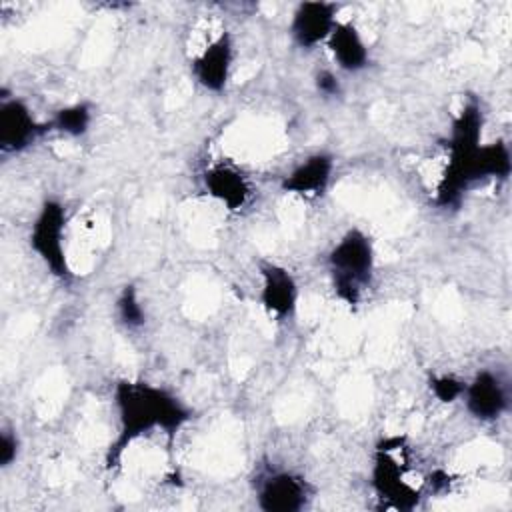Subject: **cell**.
<instances>
[{"label":"cell","mask_w":512,"mask_h":512,"mask_svg":"<svg viewBox=\"0 0 512 512\" xmlns=\"http://www.w3.org/2000/svg\"><path fill=\"white\" fill-rule=\"evenodd\" d=\"M326 46L342 72L356 74L370 66V48L358 26L350 20H338L326 40Z\"/></svg>","instance_id":"cell-14"},{"label":"cell","mask_w":512,"mask_h":512,"mask_svg":"<svg viewBox=\"0 0 512 512\" xmlns=\"http://www.w3.org/2000/svg\"><path fill=\"white\" fill-rule=\"evenodd\" d=\"M314 88L326 100L340 98L342 92H344L340 76L334 70H330V68H322V70H318L314 74Z\"/></svg>","instance_id":"cell-19"},{"label":"cell","mask_w":512,"mask_h":512,"mask_svg":"<svg viewBox=\"0 0 512 512\" xmlns=\"http://www.w3.org/2000/svg\"><path fill=\"white\" fill-rule=\"evenodd\" d=\"M464 402L466 412L478 422H496L508 412L510 396L502 378L490 370H478L464 386V394L460 398Z\"/></svg>","instance_id":"cell-11"},{"label":"cell","mask_w":512,"mask_h":512,"mask_svg":"<svg viewBox=\"0 0 512 512\" xmlns=\"http://www.w3.org/2000/svg\"><path fill=\"white\" fill-rule=\"evenodd\" d=\"M20 456V438L14 430L2 428L0 432V468H10Z\"/></svg>","instance_id":"cell-20"},{"label":"cell","mask_w":512,"mask_h":512,"mask_svg":"<svg viewBox=\"0 0 512 512\" xmlns=\"http://www.w3.org/2000/svg\"><path fill=\"white\" fill-rule=\"evenodd\" d=\"M66 226L68 210L58 198H44L36 208L30 222L28 244L36 258L44 264L50 276L60 282H70L74 278L68 252H66Z\"/></svg>","instance_id":"cell-5"},{"label":"cell","mask_w":512,"mask_h":512,"mask_svg":"<svg viewBox=\"0 0 512 512\" xmlns=\"http://www.w3.org/2000/svg\"><path fill=\"white\" fill-rule=\"evenodd\" d=\"M326 268L334 296L348 308H356L376 272V248L368 232L348 228L328 250Z\"/></svg>","instance_id":"cell-3"},{"label":"cell","mask_w":512,"mask_h":512,"mask_svg":"<svg viewBox=\"0 0 512 512\" xmlns=\"http://www.w3.org/2000/svg\"><path fill=\"white\" fill-rule=\"evenodd\" d=\"M202 186L206 194L228 212H240L252 198V184L248 176L228 160L210 164L202 172Z\"/></svg>","instance_id":"cell-13"},{"label":"cell","mask_w":512,"mask_h":512,"mask_svg":"<svg viewBox=\"0 0 512 512\" xmlns=\"http://www.w3.org/2000/svg\"><path fill=\"white\" fill-rule=\"evenodd\" d=\"M114 314L118 324L124 326L126 330H140L146 326L148 314L134 284H124L120 288L114 300Z\"/></svg>","instance_id":"cell-17"},{"label":"cell","mask_w":512,"mask_h":512,"mask_svg":"<svg viewBox=\"0 0 512 512\" xmlns=\"http://www.w3.org/2000/svg\"><path fill=\"white\" fill-rule=\"evenodd\" d=\"M48 130V122H40L28 102L20 96L0 92V152L20 154L34 146Z\"/></svg>","instance_id":"cell-7"},{"label":"cell","mask_w":512,"mask_h":512,"mask_svg":"<svg viewBox=\"0 0 512 512\" xmlns=\"http://www.w3.org/2000/svg\"><path fill=\"white\" fill-rule=\"evenodd\" d=\"M370 486L388 508L412 510L418 506L422 492L420 486L410 482V446L406 436H384L376 442Z\"/></svg>","instance_id":"cell-4"},{"label":"cell","mask_w":512,"mask_h":512,"mask_svg":"<svg viewBox=\"0 0 512 512\" xmlns=\"http://www.w3.org/2000/svg\"><path fill=\"white\" fill-rule=\"evenodd\" d=\"M112 406L116 412V436L104 458L108 470L122 462L124 452L144 436L154 432L176 434L192 418V408L170 388L134 378H120L112 386Z\"/></svg>","instance_id":"cell-1"},{"label":"cell","mask_w":512,"mask_h":512,"mask_svg":"<svg viewBox=\"0 0 512 512\" xmlns=\"http://www.w3.org/2000/svg\"><path fill=\"white\" fill-rule=\"evenodd\" d=\"M258 278V300L264 312L276 322L292 318L300 300V284L296 276L278 262H260Z\"/></svg>","instance_id":"cell-8"},{"label":"cell","mask_w":512,"mask_h":512,"mask_svg":"<svg viewBox=\"0 0 512 512\" xmlns=\"http://www.w3.org/2000/svg\"><path fill=\"white\" fill-rule=\"evenodd\" d=\"M466 380L458 378L456 374H430L428 376V390L440 404H452L462 398Z\"/></svg>","instance_id":"cell-18"},{"label":"cell","mask_w":512,"mask_h":512,"mask_svg":"<svg viewBox=\"0 0 512 512\" xmlns=\"http://www.w3.org/2000/svg\"><path fill=\"white\" fill-rule=\"evenodd\" d=\"M94 120V108L90 102H72L62 108H58L50 120H48V130L56 132L66 138H80L90 132Z\"/></svg>","instance_id":"cell-16"},{"label":"cell","mask_w":512,"mask_h":512,"mask_svg":"<svg viewBox=\"0 0 512 512\" xmlns=\"http://www.w3.org/2000/svg\"><path fill=\"white\" fill-rule=\"evenodd\" d=\"M336 160L330 152H312L302 158L278 184L280 192L300 198H320L332 184Z\"/></svg>","instance_id":"cell-12"},{"label":"cell","mask_w":512,"mask_h":512,"mask_svg":"<svg viewBox=\"0 0 512 512\" xmlns=\"http://www.w3.org/2000/svg\"><path fill=\"white\" fill-rule=\"evenodd\" d=\"M340 4L324 0H306L300 2L288 24V34L300 50H314L320 44H326L334 26L338 24Z\"/></svg>","instance_id":"cell-9"},{"label":"cell","mask_w":512,"mask_h":512,"mask_svg":"<svg viewBox=\"0 0 512 512\" xmlns=\"http://www.w3.org/2000/svg\"><path fill=\"white\" fill-rule=\"evenodd\" d=\"M510 172H512V154L506 140L498 138L492 142H482L470 170L472 184L484 182V180H508Z\"/></svg>","instance_id":"cell-15"},{"label":"cell","mask_w":512,"mask_h":512,"mask_svg":"<svg viewBox=\"0 0 512 512\" xmlns=\"http://www.w3.org/2000/svg\"><path fill=\"white\" fill-rule=\"evenodd\" d=\"M484 108L476 96H468L456 112L448 136V162L436 184L434 202L438 208H458L472 188L470 170L484 134Z\"/></svg>","instance_id":"cell-2"},{"label":"cell","mask_w":512,"mask_h":512,"mask_svg":"<svg viewBox=\"0 0 512 512\" xmlns=\"http://www.w3.org/2000/svg\"><path fill=\"white\" fill-rule=\"evenodd\" d=\"M234 66V38L228 30L214 36L190 62L192 76L200 88L212 94L226 90Z\"/></svg>","instance_id":"cell-10"},{"label":"cell","mask_w":512,"mask_h":512,"mask_svg":"<svg viewBox=\"0 0 512 512\" xmlns=\"http://www.w3.org/2000/svg\"><path fill=\"white\" fill-rule=\"evenodd\" d=\"M256 506L264 512H302L314 498L312 484L292 470H268L256 480Z\"/></svg>","instance_id":"cell-6"}]
</instances>
